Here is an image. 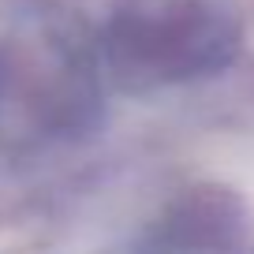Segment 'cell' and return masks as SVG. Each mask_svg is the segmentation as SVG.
Instances as JSON below:
<instances>
[{
  "label": "cell",
  "mask_w": 254,
  "mask_h": 254,
  "mask_svg": "<svg viewBox=\"0 0 254 254\" xmlns=\"http://www.w3.org/2000/svg\"><path fill=\"white\" fill-rule=\"evenodd\" d=\"M243 232V206L221 187H194L153 224L150 247L165 251H232Z\"/></svg>",
  "instance_id": "2"
},
{
  "label": "cell",
  "mask_w": 254,
  "mask_h": 254,
  "mask_svg": "<svg viewBox=\"0 0 254 254\" xmlns=\"http://www.w3.org/2000/svg\"><path fill=\"white\" fill-rule=\"evenodd\" d=\"M239 41L243 26L228 0H120L94 49L109 82L146 94L221 75Z\"/></svg>",
  "instance_id": "1"
}]
</instances>
